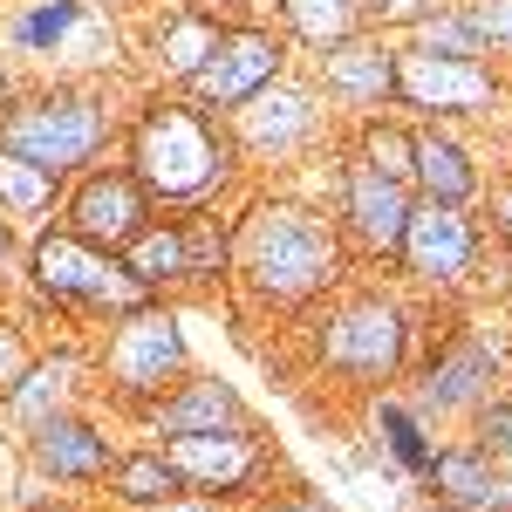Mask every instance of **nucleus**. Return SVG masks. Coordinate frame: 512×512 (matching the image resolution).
<instances>
[{
	"label": "nucleus",
	"instance_id": "1a4fd4ad",
	"mask_svg": "<svg viewBox=\"0 0 512 512\" xmlns=\"http://www.w3.org/2000/svg\"><path fill=\"white\" fill-rule=\"evenodd\" d=\"M328 96H321L308 76H274L260 96H246L233 117V144H239V158H246V171L253 164H294V158H308L321 137H328Z\"/></svg>",
	"mask_w": 512,
	"mask_h": 512
},
{
	"label": "nucleus",
	"instance_id": "4c0bfd02",
	"mask_svg": "<svg viewBox=\"0 0 512 512\" xmlns=\"http://www.w3.org/2000/svg\"><path fill=\"white\" fill-rule=\"evenodd\" d=\"M21 512H76V506H62V499H35V506H21Z\"/></svg>",
	"mask_w": 512,
	"mask_h": 512
},
{
	"label": "nucleus",
	"instance_id": "412c9836",
	"mask_svg": "<svg viewBox=\"0 0 512 512\" xmlns=\"http://www.w3.org/2000/svg\"><path fill=\"white\" fill-rule=\"evenodd\" d=\"M362 431H369V451H376V465L403 485H417V478L431 472V451H437V424L410 403L403 390H376L369 396V410H362Z\"/></svg>",
	"mask_w": 512,
	"mask_h": 512
},
{
	"label": "nucleus",
	"instance_id": "5701e85b",
	"mask_svg": "<svg viewBox=\"0 0 512 512\" xmlns=\"http://www.w3.org/2000/svg\"><path fill=\"white\" fill-rule=\"evenodd\" d=\"M82 376H89V369H82V355H76V349L35 355V362H28V376H21L14 390L0 396V417L28 431V424H41V417H55V410H69V403H76Z\"/></svg>",
	"mask_w": 512,
	"mask_h": 512
},
{
	"label": "nucleus",
	"instance_id": "39448f33",
	"mask_svg": "<svg viewBox=\"0 0 512 512\" xmlns=\"http://www.w3.org/2000/svg\"><path fill=\"white\" fill-rule=\"evenodd\" d=\"M21 260H28V287H35V301L62 308V315L117 321V315H130V308H144V301H158L144 280L123 267V253H103V246L76 239L62 219L41 226V233L28 239Z\"/></svg>",
	"mask_w": 512,
	"mask_h": 512
},
{
	"label": "nucleus",
	"instance_id": "c9c22d12",
	"mask_svg": "<svg viewBox=\"0 0 512 512\" xmlns=\"http://www.w3.org/2000/svg\"><path fill=\"white\" fill-rule=\"evenodd\" d=\"M158 512H239V506H226V499H205V492H178L171 506H158Z\"/></svg>",
	"mask_w": 512,
	"mask_h": 512
},
{
	"label": "nucleus",
	"instance_id": "a878e982",
	"mask_svg": "<svg viewBox=\"0 0 512 512\" xmlns=\"http://www.w3.org/2000/svg\"><path fill=\"white\" fill-rule=\"evenodd\" d=\"M123 267L144 280L151 294H171V287H185V219L171 212V219H151L144 233L123 246Z\"/></svg>",
	"mask_w": 512,
	"mask_h": 512
},
{
	"label": "nucleus",
	"instance_id": "20e7f679",
	"mask_svg": "<svg viewBox=\"0 0 512 512\" xmlns=\"http://www.w3.org/2000/svg\"><path fill=\"white\" fill-rule=\"evenodd\" d=\"M315 308L321 315H315V328H308V342H315L321 376L376 396L410 369L417 321H410V308H403L396 294H383V287H335V294H321Z\"/></svg>",
	"mask_w": 512,
	"mask_h": 512
},
{
	"label": "nucleus",
	"instance_id": "aec40b11",
	"mask_svg": "<svg viewBox=\"0 0 512 512\" xmlns=\"http://www.w3.org/2000/svg\"><path fill=\"white\" fill-rule=\"evenodd\" d=\"M417 492L451 512H512V478H499V465L478 451L472 437H451L431 451V472L417 478Z\"/></svg>",
	"mask_w": 512,
	"mask_h": 512
},
{
	"label": "nucleus",
	"instance_id": "473e14b6",
	"mask_svg": "<svg viewBox=\"0 0 512 512\" xmlns=\"http://www.w3.org/2000/svg\"><path fill=\"white\" fill-rule=\"evenodd\" d=\"M478 226H492V239H506V246H512V171H506V178H492V185L478 192Z\"/></svg>",
	"mask_w": 512,
	"mask_h": 512
},
{
	"label": "nucleus",
	"instance_id": "2f4dec72",
	"mask_svg": "<svg viewBox=\"0 0 512 512\" xmlns=\"http://www.w3.org/2000/svg\"><path fill=\"white\" fill-rule=\"evenodd\" d=\"M35 355H41V349L28 342V328L0 315V396H7L14 383H21V376H28V362H35Z\"/></svg>",
	"mask_w": 512,
	"mask_h": 512
},
{
	"label": "nucleus",
	"instance_id": "393cba45",
	"mask_svg": "<svg viewBox=\"0 0 512 512\" xmlns=\"http://www.w3.org/2000/svg\"><path fill=\"white\" fill-rule=\"evenodd\" d=\"M178 219H185V287L233 280V212L226 205H192Z\"/></svg>",
	"mask_w": 512,
	"mask_h": 512
},
{
	"label": "nucleus",
	"instance_id": "6ab92c4d",
	"mask_svg": "<svg viewBox=\"0 0 512 512\" xmlns=\"http://www.w3.org/2000/svg\"><path fill=\"white\" fill-rule=\"evenodd\" d=\"M144 431L158 437H198V431H233V424H253L246 417V396L226 383V376H212V369H185L171 390L137 417Z\"/></svg>",
	"mask_w": 512,
	"mask_h": 512
},
{
	"label": "nucleus",
	"instance_id": "cd10ccee",
	"mask_svg": "<svg viewBox=\"0 0 512 512\" xmlns=\"http://www.w3.org/2000/svg\"><path fill=\"white\" fill-rule=\"evenodd\" d=\"M55 205H62V178H55V171L0 151V212H7L14 226H21V219H48Z\"/></svg>",
	"mask_w": 512,
	"mask_h": 512
},
{
	"label": "nucleus",
	"instance_id": "ea45409f",
	"mask_svg": "<svg viewBox=\"0 0 512 512\" xmlns=\"http://www.w3.org/2000/svg\"><path fill=\"white\" fill-rule=\"evenodd\" d=\"M212 7H239V0H212Z\"/></svg>",
	"mask_w": 512,
	"mask_h": 512
},
{
	"label": "nucleus",
	"instance_id": "c756f323",
	"mask_svg": "<svg viewBox=\"0 0 512 512\" xmlns=\"http://www.w3.org/2000/svg\"><path fill=\"white\" fill-rule=\"evenodd\" d=\"M472 444L499 465V478H512V390L485 396L472 410Z\"/></svg>",
	"mask_w": 512,
	"mask_h": 512
},
{
	"label": "nucleus",
	"instance_id": "f3484780",
	"mask_svg": "<svg viewBox=\"0 0 512 512\" xmlns=\"http://www.w3.org/2000/svg\"><path fill=\"white\" fill-rule=\"evenodd\" d=\"M21 458L55 492H96L110 478V465H117V437L103 431L82 403H69V410H55V417L21 431Z\"/></svg>",
	"mask_w": 512,
	"mask_h": 512
},
{
	"label": "nucleus",
	"instance_id": "4468645a",
	"mask_svg": "<svg viewBox=\"0 0 512 512\" xmlns=\"http://www.w3.org/2000/svg\"><path fill=\"white\" fill-rule=\"evenodd\" d=\"M410 205H417V192L403 178H383L362 158L335 164V212L328 219H335V233H342V246L355 260L390 267L396 246H403V226H410Z\"/></svg>",
	"mask_w": 512,
	"mask_h": 512
},
{
	"label": "nucleus",
	"instance_id": "58836bf2",
	"mask_svg": "<svg viewBox=\"0 0 512 512\" xmlns=\"http://www.w3.org/2000/svg\"><path fill=\"white\" fill-rule=\"evenodd\" d=\"M96 7H103V14H110V7H151V0H96Z\"/></svg>",
	"mask_w": 512,
	"mask_h": 512
},
{
	"label": "nucleus",
	"instance_id": "7ed1b4c3",
	"mask_svg": "<svg viewBox=\"0 0 512 512\" xmlns=\"http://www.w3.org/2000/svg\"><path fill=\"white\" fill-rule=\"evenodd\" d=\"M117 130L123 117L110 110V89L96 76H55L0 103V151L55 171L62 185L76 171H89V164H103Z\"/></svg>",
	"mask_w": 512,
	"mask_h": 512
},
{
	"label": "nucleus",
	"instance_id": "bb28decb",
	"mask_svg": "<svg viewBox=\"0 0 512 512\" xmlns=\"http://www.w3.org/2000/svg\"><path fill=\"white\" fill-rule=\"evenodd\" d=\"M274 28L294 48H328V41H342L362 28V0H274Z\"/></svg>",
	"mask_w": 512,
	"mask_h": 512
},
{
	"label": "nucleus",
	"instance_id": "9b49d317",
	"mask_svg": "<svg viewBox=\"0 0 512 512\" xmlns=\"http://www.w3.org/2000/svg\"><path fill=\"white\" fill-rule=\"evenodd\" d=\"M164 458L178 465L185 492L226 499V506H253V499H267V485H274V472H280L274 444L253 431V424L198 431V437H164Z\"/></svg>",
	"mask_w": 512,
	"mask_h": 512
},
{
	"label": "nucleus",
	"instance_id": "f03ea898",
	"mask_svg": "<svg viewBox=\"0 0 512 512\" xmlns=\"http://www.w3.org/2000/svg\"><path fill=\"white\" fill-rule=\"evenodd\" d=\"M349 274V246L335 219L308 198L253 192L233 212V280L253 308L267 315H301L321 294H335Z\"/></svg>",
	"mask_w": 512,
	"mask_h": 512
},
{
	"label": "nucleus",
	"instance_id": "0eeeda50",
	"mask_svg": "<svg viewBox=\"0 0 512 512\" xmlns=\"http://www.w3.org/2000/svg\"><path fill=\"white\" fill-rule=\"evenodd\" d=\"M0 41H7V55L55 69V76H76L69 62H82V69H117L123 62L117 21L96 0H14L0 21Z\"/></svg>",
	"mask_w": 512,
	"mask_h": 512
},
{
	"label": "nucleus",
	"instance_id": "4be33fe9",
	"mask_svg": "<svg viewBox=\"0 0 512 512\" xmlns=\"http://www.w3.org/2000/svg\"><path fill=\"white\" fill-rule=\"evenodd\" d=\"M410 192L431 198V205H478L485 171H478V151L451 130V123H417V144H410Z\"/></svg>",
	"mask_w": 512,
	"mask_h": 512
},
{
	"label": "nucleus",
	"instance_id": "a211bd4d",
	"mask_svg": "<svg viewBox=\"0 0 512 512\" xmlns=\"http://www.w3.org/2000/svg\"><path fill=\"white\" fill-rule=\"evenodd\" d=\"M226 21H233V14H219L212 0H158L151 21H144V62H151L158 89H185V82L212 62Z\"/></svg>",
	"mask_w": 512,
	"mask_h": 512
},
{
	"label": "nucleus",
	"instance_id": "423d86ee",
	"mask_svg": "<svg viewBox=\"0 0 512 512\" xmlns=\"http://www.w3.org/2000/svg\"><path fill=\"white\" fill-rule=\"evenodd\" d=\"M185 369H192V342H185L178 308H164V301H144V308L117 315L110 335H103V349H96V362H89L96 390L110 396L117 410H130V417H144Z\"/></svg>",
	"mask_w": 512,
	"mask_h": 512
},
{
	"label": "nucleus",
	"instance_id": "f8f14e48",
	"mask_svg": "<svg viewBox=\"0 0 512 512\" xmlns=\"http://www.w3.org/2000/svg\"><path fill=\"white\" fill-rule=\"evenodd\" d=\"M506 103V76L492 62H458V55H424L396 41V110L417 123H458V117H492Z\"/></svg>",
	"mask_w": 512,
	"mask_h": 512
},
{
	"label": "nucleus",
	"instance_id": "2eb2a0df",
	"mask_svg": "<svg viewBox=\"0 0 512 512\" xmlns=\"http://www.w3.org/2000/svg\"><path fill=\"white\" fill-rule=\"evenodd\" d=\"M62 226L76 239H89V246H103V253H123L130 239L144 233L151 219H158V205H151V192L137 185V171L130 164H89V171H76L69 185H62Z\"/></svg>",
	"mask_w": 512,
	"mask_h": 512
},
{
	"label": "nucleus",
	"instance_id": "b1692460",
	"mask_svg": "<svg viewBox=\"0 0 512 512\" xmlns=\"http://www.w3.org/2000/svg\"><path fill=\"white\" fill-rule=\"evenodd\" d=\"M103 492H110L123 512H158V506H171V499L185 492V478H178V465L164 458V444H130V451H117Z\"/></svg>",
	"mask_w": 512,
	"mask_h": 512
},
{
	"label": "nucleus",
	"instance_id": "a19ab883",
	"mask_svg": "<svg viewBox=\"0 0 512 512\" xmlns=\"http://www.w3.org/2000/svg\"><path fill=\"white\" fill-rule=\"evenodd\" d=\"M117 512H123V506H117Z\"/></svg>",
	"mask_w": 512,
	"mask_h": 512
},
{
	"label": "nucleus",
	"instance_id": "f257e3e1",
	"mask_svg": "<svg viewBox=\"0 0 512 512\" xmlns=\"http://www.w3.org/2000/svg\"><path fill=\"white\" fill-rule=\"evenodd\" d=\"M123 164L137 171V185L151 192L158 212H192V205H219L239 192L246 158L233 144V123L192 103L185 89H144L130 103L117 130Z\"/></svg>",
	"mask_w": 512,
	"mask_h": 512
},
{
	"label": "nucleus",
	"instance_id": "9d476101",
	"mask_svg": "<svg viewBox=\"0 0 512 512\" xmlns=\"http://www.w3.org/2000/svg\"><path fill=\"white\" fill-rule=\"evenodd\" d=\"M390 267L410 287H424V294L472 287V274L485 267V226H478V212L472 205H431V198H417Z\"/></svg>",
	"mask_w": 512,
	"mask_h": 512
},
{
	"label": "nucleus",
	"instance_id": "c85d7f7f",
	"mask_svg": "<svg viewBox=\"0 0 512 512\" xmlns=\"http://www.w3.org/2000/svg\"><path fill=\"white\" fill-rule=\"evenodd\" d=\"M410 144H417V123L390 117V110H376V117H355V151L369 171H383V178H403L410 185Z\"/></svg>",
	"mask_w": 512,
	"mask_h": 512
},
{
	"label": "nucleus",
	"instance_id": "e433bc0d",
	"mask_svg": "<svg viewBox=\"0 0 512 512\" xmlns=\"http://www.w3.org/2000/svg\"><path fill=\"white\" fill-rule=\"evenodd\" d=\"M21 253H28V246H21V226H14V219L0 212V274H7V267H14Z\"/></svg>",
	"mask_w": 512,
	"mask_h": 512
},
{
	"label": "nucleus",
	"instance_id": "dca6fc26",
	"mask_svg": "<svg viewBox=\"0 0 512 512\" xmlns=\"http://www.w3.org/2000/svg\"><path fill=\"white\" fill-rule=\"evenodd\" d=\"M308 82L328 96V110H349V117L396 110V35L355 28V35L328 41L308 55Z\"/></svg>",
	"mask_w": 512,
	"mask_h": 512
},
{
	"label": "nucleus",
	"instance_id": "ddd939ff",
	"mask_svg": "<svg viewBox=\"0 0 512 512\" xmlns=\"http://www.w3.org/2000/svg\"><path fill=\"white\" fill-rule=\"evenodd\" d=\"M294 69V41L280 35L274 21H226V35H219V48H212V62L198 69L192 82H185V96L192 103H205L212 117H233L246 96H260L274 76H287Z\"/></svg>",
	"mask_w": 512,
	"mask_h": 512
},
{
	"label": "nucleus",
	"instance_id": "6e6552de",
	"mask_svg": "<svg viewBox=\"0 0 512 512\" xmlns=\"http://www.w3.org/2000/svg\"><path fill=\"white\" fill-rule=\"evenodd\" d=\"M506 383V349H499V335H485L472 321H458V328H444V342H437L417 369H410V403L431 417V424H472V410L485 396H499Z\"/></svg>",
	"mask_w": 512,
	"mask_h": 512
},
{
	"label": "nucleus",
	"instance_id": "72a5a7b5",
	"mask_svg": "<svg viewBox=\"0 0 512 512\" xmlns=\"http://www.w3.org/2000/svg\"><path fill=\"white\" fill-rule=\"evenodd\" d=\"M431 0H362V28H383V35H403Z\"/></svg>",
	"mask_w": 512,
	"mask_h": 512
},
{
	"label": "nucleus",
	"instance_id": "7c9ffc66",
	"mask_svg": "<svg viewBox=\"0 0 512 512\" xmlns=\"http://www.w3.org/2000/svg\"><path fill=\"white\" fill-rule=\"evenodd\" d=\"M458 7H465V21H472L485 62H492V55H512V0H458Z\"/></svg>",
	"mask_w": 512,
	"mask_h": 512
},
{
	"label": "nucleus",
	"instance_id": "f704fd0d",
	"mask_svg": "<svg viewBox=\"0 0 512 512\" xmlns=\"http://www.w3.org/2000/svg\"><path fill=\"white\" fill-rule=\"evenodd\" d=\"M246 512H342L328 492H315V485H287V492H267V499H253Z\"/></svg>",
	"mask_w": 512,
	"mask_h": 512
}]
</instances>
